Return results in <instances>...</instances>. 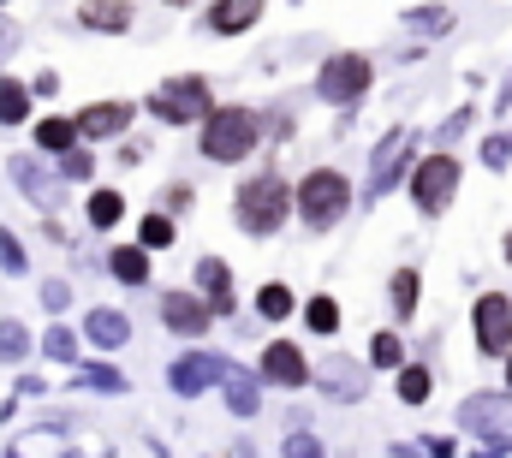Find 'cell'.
<instances>
[{
	"mask_svg": "<svg viewBox=\"0 0 512 458\" xmlns=\"http://www.w3.org/2000/svg\"><path fill=\"white\" fill-rule=\"evenodd\" d=\"M453 191H459V161H453V155H429V161L411 173V197H417L423 215H441V209L453 203Z\"/></svg>",
	"mask_w": 512,
	"mask_h": 458,
	"instance_id": "obj_4",
	"label": "cell"
},
{
	"mask_svg": "<svg viewBox=\"0 0 512 458\" xmlns=\"http://www.w3.org/2000/svg\"><path fill=\"white\" fill-rule=\"evenodd\" d=\"M256 149V114L251 108H215L203 125V155L209 161H245Z\"/></svg>",
	"mask_w": 512,
	"mask_h": 458,
	"instance_id": "obj_2",
	"label": "cell"
},
{
	"mask_svg": "<svg viewBox=\"0 0 512 458\" xmlns=\"http://www.w3.org/2000/svg\"><path fill=\"white\" fill-rule=\"evenodd\" d=\"M126 119H131L126 102H108V108H84V114H78V131H84V137H108V131H120Z\"/></svg>",
	"mask_w": 512,
	"mask_h": 458,
	"instance_id": "obj_11",
	"label": "cell"
},
{
	"mask_svg": "<svg viewBox=\"0 0 512 458\" xmlns=\"http://www.w3.org/2000/svg\"><path fill=\"white\" fill-rule=\"evenodd\" d=\"M399 399H405V405H423V399H429V369H405V375H399Z\"/></svg>",
	"mask_w": 512,
	"mask_h": 458,
	"instance_id": "obj_18",
	"label": "cell"
},
{
	"mask_svg": "<svg viewBox=\"0 0 512 458\" xmlns=\"http://www.w3.org/2000/svg\"><path fill=\"white\" fill-rule=\"evenodd\" d=\"M262 375L280 381V387H304V357H298V345L274 340L268 351H262Z\"/></svg>",
	"mask_w": 512,
	"mask_h": 458,
	"instance_id": "obj_8",
	"label": "cell"
},
{
	"mask_svg": "<svg viewBox=\"0 0 512 458\" xmlns=\"http://www.w3.org/2000/svg\"><path fill=\"white\" fill-rule=\"evenodd\" d=\"M507 262H512V238H507Z\"/></svg>",
	"mask_w": 512,
	"mask_h": 458,
	"instance_id": "obj_26",
	"label": "cell"
},
{
	"mask_svg": "<svg viewBox=\"0 0 512 458\" xmlns=\"http://www.w3.org/2000/svg\"><path fill=\"white\" fill-rule=\"evenodd\" d=\"M399 357H405V351H399V340H393V334H376V345H370V363H376V369H393Z\"/></svg>",
	"mask_w": 512,
	"mask_h": 458,
	"instance_id": "obj_23",
	"label": "cell"
},
{
	"mask_svg": "<svg viewBox=\"0 0 512 458\" xmlns=\"http://www.w3.org/2000/svg\"><path fill=\"white\" fill-rule=\"evenodd\" d=\"M346 203H352V185H346L340 173H328V167H322V173H310V179H304V191H298V209H304V221H310L316 232L334 227V221L346 215Z\"/></svg>",
	"mask_w": 512,
	"mask_h": 458,
	"instance_id": "obj_3",
	"label": "cell"
},
{
	"mask_svg": "<svg viewBox=\"0 0 512 458\" xmlns=\"http://www.w3.org/2000/svg\"><path fill=\"white\" fill-rule=\"evenodd\" d=\"M262 316L286 322V316H292V292H286V286H262Z\"/></svg>",
	"mask_w": 512,
	"mask_h": 458,
	"instance_id": "obj_20",
	"label": "cell"
},
{
	"mask_svg": "<svg viewBox=\"0 0 512 458\" xmlns=\"http://www.w3.org/2000/svg\"><path fill=\"white\" fill-rule=\"evenodd\" d=\"M167 322H173V328H191V334H197V328H203V322H209V310H203V304H191V298H179V292H173V298H167Z\"/></svg>",
	"mask_w": 512,
	"mask_h": 458,
	"instance_id": "obj_14",
	"label": "cell"
},
{
	"mask_svg": "<svg viewBox=\"0 0 512 458\" xmlns=\"http://www.w3.org/2000/svg\"><path fill=\"white\" fill-rule=\"evenodd\" d=\"M84 24H96V30H126L131 12L120 0H96V6H84Z\"/></svg>",
	"mask_w": 512,
	"mask_h": 458,
	"instance_id": "obj_13",
	"label": "cell"
},
{
	"mask_svg": "<svg viewBox=\"0 0 512 458\" xmlns=\"http://www.w3.org/2000/svg\"><path fill=\"white\" fill-rule=\"evenodd\" d=\"M114 274H120V280H143V274H149V256H143V250H120V256H114Z\"/></svg>",
	"mask_w": 512,
	"mask_h": 458,
	"instance_id": "obj_22",
	"label": "cell"
},
{
	"mask_svg": "<svg viewBox=\"0 0 512 458\" xmlns=\"http://www.w3.org/2000/svg\"><path fill=\"white\" fill-rule=\"evenodd\" d=\"M72 137H78V119H42V125H36V143H42L48 155H66Z\"/></svg>",
	"mask_w": 512,
	"mask_h": 458,
	"instance_id": "obj_12",
	"label": "cell"
},
{
	"mask_svg": "<svg viewBox=\"0 0 512 458\" xmlns=\"http://www.w3.org/2000/svg\"><path fill=\"white\" fill-rule=\"evenodd\" d=\"M143 244H155V250H161V244H173V227H167L161 215H155V221H143Z\"/></svg>",
	"mask_w": 512,
	"mask_h": 458,
	"instance_id": "obj_24",
	"label": "cell"
},
{
	"mask_svg": "<svg viewBox=\"0 0 512 458\" xmlns=\"http://www.w3.org/2000/svg\"><path fill=\"white\" fill-rule=\"evenodd\" d=\"M393 310H399V316H411V310H417V274H411V268H399V274H393Z\"/></svg>",
	"mask_w": 512,
	"mask_h": 458,
	"instance_id": "obj_17",
	"label": "cell"
},
{
	"mask_svg": "<svg viewBox=\"0 0 512 458\" xmlns=\"http://www.w3.org/2000/svg\"><path fill=\"white\" fill-rule=\"evenodd\" d=\"M197 286L209 292V310H233V274H227V262L209 256V262L197 268Z\"/></svg>",
	"mask_w": 512,
	"mask_h": 458,
	"instance_id": "obj_9",
	"label": "cell"
},
{
	"mask_svg": "<svg viewBox=\"0 0 512 458\" xmlns=\"http://www.w3.org/2000/svg\"><path fill=\"white\" fill-rule=\"evenodd\" d=\"M120 215H126V203H120V191H96V197H90V221H96V227H114Z\"/></svg>",
	"mask_w": 512,
	"mask_h": 458,
	"instance_id": "obj_15",
	"label": "cell"
},
{
	"mask_svg": "<svg viewBox=\"0 0 512 458\" xmlns=\"http://www.w3.org/2000/svg\"><path fill=\"white\" fill-rule=\"evenodd\" d=\"M161 119H173V125H185V119H203L209 114V84L203 78H173V84H161L155 90V102H149Z\"/></svg>",
	"mask_w": 512,
	"mask_h": 458,
	"instance_id": "obj_5",
	"label": "cell"
},
{
	"mask_svg": "<svg viewBox=\"0 0 512 458\" xmlns=\"http://www.w3.org/2000/svg\"><path fill=\"white\" fill-rule=\"evenodd\" d=\"M24 114H30V96H24V84H0V119H6V125H18Z\"/></svg>",
	"mask_w": 512,
	"mask_h": 458,
	"instance_id": "obj_16",
	"label": "cell"
},
{
	"mask_svg": "<svg viewBox=\"0 0 512 458\" xmlns=\"http://www.w3.org/2000/svg\"><path fill=\"white\" fill-rule=\"evenodd\" d=\"M292 215V191L280 173H262L239 191V227L245 232H280V221Z\"/></svg>",
	"mask_w": 512,
	"mask_h": 458,
	"instance_id": "obj_1",
	"label": "cell"
},
{
	"mask_svg": "<svg viewBox=\"0 0 512 458\" xmlns=\"http://www.w3.org/2000/svg\"><path fill=\"white\" fill-rule=\"evenodd\" d=\"M364 90H370V60L364 54H334L322 66V96L328 102H358Z\"/></svg>",
	"mask_w": 512,
	"mask_h": 458,
	"instance_id": "obj_6",
	"label": "cell"
},
{
	"mask_svg": "<svg viewBox=\"0 0 512 458\" xmlns=\"http://www.w3.org/2000/svg\"><path fill=\"white\" fill-rule=\"evenodd\" d=\"M507 387H512V357H507Z\"/></svg>",
	"mask_w": 512,
	"mask_h": 458,
	"instance_id": "obj_25",
	"label": "cell"
},
{
	"mask_svg": "<svg viewBox=\"0 0 512 458\" xmlns=\"http://www.w3.org/2000/svg\"><path fill=\"white\" fill-rule=\"evenodd\" d=\"M90 340L96 345H120L126 340V322H120V316H90Z\"/></svg>",
	"mask_w": 512,
	"mask_h": 458,
	"instance_id": "obj_19",
	"label": "cell"
},
{
	"mask_svg": "<svg viewBox=\"0 0 512 458\" xmlns=\"http://www.w3.org/2000/svg\"><path fill=\"white\" fill-rule=\"evenodd\" d=\"M477 345L489 351V357H501L512 345V304L501 292H489V298H477Z\"/></svg>",
	"mask_w": 512,
	"mask_h": 458,
	"instance_id": "obj_7",
	"label": "cell"
},
{
	"mask_svg": "<svg viewBox=\"0 0 512 458\" xmlns=\"http://www.w3.org/2000/svg\"><path fill=\"white\" fill-rule=\"evenodd\" d=\"M256 18H262V0H215V12H209L215 30H251Z\"/></svg>",
	"mask_w": 512,
	"mask_h": 458,
	"instance_id": "obj_10",
	"label": "cell"
},
{
	"mask_svg": "<svg viewBox=\"0 0 512 458\" xmlns=\"http://www.w3.org/2000/svg\"><path fill=\"white\" fill-rule=\"evenodd\" d=\"M310 328H316V334H334V328H340V304H334V298H316V304H310Z\"/></svg>",
	"mask_w": 512,
	"mask_h": 458,
	"instance_id": "obj_21",
	"label": "cell"
}]
</instances>
